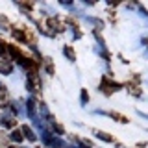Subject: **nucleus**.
I'll use <instances>...</instances> for the list:
<instances>
[{
  "label": "nucleus",
  "mask_w": 148,
  "mask_h": 148,
  "mask_svg": "<svg viewBox=\"0 0 148 148\" xmlns=\"http://www.w3.org/2000/svg\"><path fill=\"white\" fill-rule=\"evenodd\" d=\"M2 124H4V126H6V128H13V126H15V119L4 117V119H2Z\"/></svg>",
  "instance_id": "6"
},
{
  "label": "nucleus",
  "mask_w": 148,
  "mask_h": 148,
  "mask_svg": "<svg viewBox=\"0 0 148 148\" xmlns=\"http://www.w3.org/2000/svg\"><path fill=\"white\" fill-rule=\"evenodd\" d=\"M11 139H13L15 143H21V141H22V135H21V132H17V130H15V132L11 133Z\"/></svg>",
  "instance_id": "9"
},
{
  "label": "nucleus",
  "mask_w": 148,
  "mask_h": 148,
  "mask_svg": "<svg viewBox=\"0 0 148 148\" xmlns=\"http://www.w3.org/2000/svg\"><path fill=\"white\" fill-rule=\"evenodd\" d=\"M45 65H46V71H48V74H54V65H52V61H50L48 58L45 59Z\"/></svg>",
  "instance_id": "8"
},
{
  "label": "nucleus",
  "mask_w": 148,
  "mask_h": 148,
  "mask_svg": "<svg viewBox=\"0 0 148 148\" xmlns=\"http://www.w3.org/2000/svg\"><path fill=\"white\" fill-rule=\"evenodd\" d=\"M9 104V100H8V91H6V87H0V108H6V106Z\"/></svg>",
  "instance_id": "2"
},
{
  "label": "nucleus",
  "mask_w": 148,
  "mask_h": 148,
  "mask_svg": "<svg viewBox=\"0 0 148 148\" xmlns=\"http://www.w3.org/2000/svg\"><path fill=\"white\" fill-rule=\"evenodd\" d=\"M34 109H35V106H34V102H28V111H30V113H34Z\"/></svg>",
  "instance_id": "12"
},
{
  "label": "nucleus",
  "mask_w": 148,
  "mask_h": 148,
  "mask_svg": "<svg viewBox=\"0 0 148 148\" xmlns=\"http://www.w3.org/2000/svg\"><path fill=\"white\" fill-rule=\"evenodd\" d=\"M54 130L58 133H63V126H59V124H56V122H54Z\"/></svg>",
  "instance_id": "11"
},
{
  "label": "nucleus",
  "mask_w": 148,
  "mask_h": 148,
  "mask_svg": "<svg viewBox=\"0 0 148 148\" xmlns=\"http://www.w3.org/2000/svg\"><path fill=\"white\" fill-rule=\"evenodd\" d=\"M8 50H9V54H11L13 58H15L17 61H18V63H22V61H24V59H26L24 56H22V52H21V50H18V48H17L15 45H9V46H8Z\"/></svg>",
  "instance_id": "1"
},
{
  "label": "nucleus",
  "mask_w": 148,
  "mask_h": 148,
  "mask_svg": "<svg viewBox=\"0 0 148 148\" xmlns=\"http://www.w3.org/2000/svg\"><path fill=\"white\" fill-rule=\"evenodd\" d=\"M22 133H24L26 139H30V141H35V135H34V132L30 130V126H22Z\"/></svg>",
  "instance_id": "5"
},
{
  "label": "nucleus",
  "mask_w": 148,
  "mask_h": 148,
  "mask_svg": "<svg viewBox=\"0 0 148 148\" xmlns=\"http://www.w3.org/2000/svg\"><path fill=\"white\" fill-rule=\"evenodd\" d=\"M100 139H104V141H111V135H108V133H98Z\"/></svg>",
  "instance_id": "10"
},
{
  "label": "nucleus",
  "mask_w": 148,
  "mask_h": 148,
  "mask_svg": "<svg viewBox=\"0 0 148 148\" xmlns=\"http://www.w3.org/2000/svg\"><path fill=\"white\" fill-rule=\"evenodd\" d=\"M48 26L52 28V30H56V32H63V26L58 22V18H56V17H50L48 18Z\"/></svg>",
  "instance_id": "3"
},
{
  "label": "nucleus",
  "mask_w": 148,
  "mask_h": 148,
  "mask_svg": "<svg viewBox=\"0 0 148 148\" xmlns=\"http://www.w3.org/2000/svg\"><path fill=\"white\" fill-rule=\"evenodd\" d=\"M65 56H67L69 59H74V58H76V54H74V50L71 48V46H65Z\"/></svg>",
  "instance_id": "7"
},
{
  "label": "nucleus",
  "mask_w": 148,
  "mask_h": 148,
  "mask_svg": "<svg viewBox=\"0 0 148 148\" xmlns=\"http://www.w3.org/2000/svg\"><path fill=\"white\" fill-rule=\"evenodd\" d=\"M11 69H13V65L9 61H0V72L2 74H11Z\"/></svg>",
  "instance_id": "4"
},
{
  "label": "nucleus",
  "mask_w": 148,
  "mask_h": 148,
  "mask_svg": "<svg viewBox=\"0 0 148 148\" xmlns=\"http://www.w3.org/2000/svg\"><path fill=\"white\" fill-rule=\"evenodd\" d=\"M11 148H15V146H11Z\"/></svg>",
  "instance_id": "13"
}]
</instances>
